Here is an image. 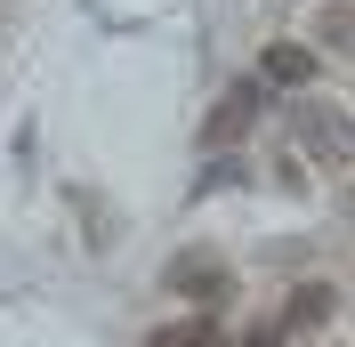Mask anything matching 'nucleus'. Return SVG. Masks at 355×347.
Masks as SVG:
<instances>
[{"label": "nucleus", "mask_w": 355, "mask_h": 347, "mask_svg": "<svg viewBox=\"0 0 355 347\" xmlns=\"http://www.w3.org/2000/svg\"><path fill=\"white\" fill-rule=\"evenodd\" d=\"M162 291L186 307H226L234 299V266L218 259V251H178L170 266H162Z\"/></svg>", "instance_id": "f257e3e1"}, {"label": "nucleus", "mask_w": 355, "mask_h": 347, "mask_svg": "<svg viewBox=\"0 0 355 347\" xmlns=\"http://www.w3.org/2000/svg\"><path fill=\"white\" fill-rule=\"evenodd\" d=\"M259 81H234L218 97V105H210V121H202V146H234V137H250V121H259Z\"/></svg>", "instance_id": "f03ea898"}, {"label": "nucleus", "mask_w": 355, "mask_h": 347, "mask_svg": "<svg viewBox=\"0 0 355 347\" xmlns=\"http://www.w3.org/2000/svg\"><path fill=\"white\" fill-rule=\"evenodd\" d=\"M315 73H323V65H315L307 41H275V49L259 57V81H266V89H307Z\"/></svg>", "instance_id": "7ed1b4c3"}, {"label": "nucleus", "mask_w": 355, "mask_h": 347, "mask_svg": "<svg viewBox=\"0 0 355 347\" xmlns=\"http://www.w3.org/2000/svg\"><path fill=\"white\" fill-rule=\"evenodd\" d=\"M331 315H339V291H331V282H299L291 307H283V331H323Z\"/></svg>", "instance_id": "20e7f679"}, {"label": "nucleus", "mask_w": 355, "mask_h": 347, "mask_svg": "<svg viewBox=\"0 0 355 347\" xmlns=\"http://www.w3.org/2000/svg\"><path fill=\"white\" fill-rule=\"evenodd\" d=\"M146 347H226V331L210 323V315H186V323H162V331H146Z\"/></svg>", "instance_id": "39448f33"}, {"label": "nucleus", "mask_w": 355, "mask_h": 347, "mask_svg": "<svg viewBox=\"0 0 355 347\" xmlns=\"http://www.w3.org/2000/svg\"><path fill=\"white\" fill-rule=\"evenodd\" d=\"M299 137H307L315 153H347V130H339L323 105H299Z\"/></svg>", "instance_id": "423d86ee"}, {"label": "nucleus", "mask_w": 355, "mask_h": 347, "mask_svg": "<svg viewBox=\"0 0 355 347\" xmlns=\"http://www.w3.org/2000/svg\"><path fill=\"white\" fill-rule=\"evenodd\" d=\"M323 41H331V49H355V0H331V8H323Z\"/></svg>", "instance_id": "0eeeda50"}, {"label": "nucleus", "mask_w": 355, "mask_h": 347, "mask_svg": "<svg viewBox=\"0 0 355 347\" xmlns=\"http://www.w3.org/2000/svg\"><path fill=\"white\" fill-rule=\"evenodd\" d=\"M283 339H291V331H283V323H259V331H250V339H243V347H283Z\"/></svg>", "instance_id": "6e6552de"}]
</instances>
